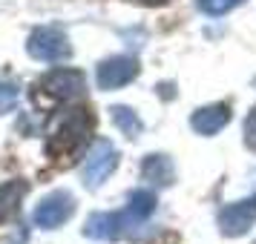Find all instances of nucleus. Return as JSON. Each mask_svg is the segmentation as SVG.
Returning <instances> with one entry per match:
<instances>
[{
    "mask_svg": "<svg viewBox=\"0 0 256 244\" xmlns=\"http://www.w3.org/2000/svg\"><path fill=\"white\" fill-rule=\"evenodd\" d=\"M24 196H26L24 181H6V184H0V224L9 221L20 210V198Z\"/></svg>",
    "mask_w": 256,
    "mask_h": 244,
    "instance_id": "obj_11",
    "label": "nucleus"
},
{
    "mask_svg": "<svg viewBox=\"0 0 256 244\" xmlns=\"http://www.w3.org/2000/svg\"><path fill=\"white\" fill-rule=\"evenodd\" d=\"M110 115H112V124H116L127 138H138V135H141L144 124H141L138 112H132L130 106H112V109H110Z\"/></svg>",
    "mask_w": 256,
    "mask_h": 244,
    "instance_id": "obj_12",
    "label": "nucleus"
},
{
    "mask_svg": "<svg viewBox=\"0 0 256 244\" xmlns=\"http://www.w3.org/2000/svg\"><path fill=\"white\" fill-rule=\"evenodd\" d=\"M72 213H75V198L70 193H64V190H55V193H49L35 210V224L38 227H44V230H55L60 227L64 221L70 219Z\"/></svg>",
    "mask_w": 256,
    "mask_h": 244,
    "instance_id": "obj_5",
    "label": "nucleus"
},
{
    "mask_svg": "<svg viewBox=\"0 0 256 244\" xmlns=\"http://www.w3.org/2000/svg\"><path fill=\"white\" fill-rule=\"evenodd\" d=\"M239 3H244V0H198V9L210 17H219V14H228L230 9H236Z\"/></svg>",
    "mask_w": 256,
    "mask_h": 244,
    "instance_id": "obj_14",
    "label": "nucleus"
},
{
    "mask_svg": "<svg viewBox=\"0 0 256 244\" xmlns=\"http://www.w3.org/2000/svg\"><path fill=\"white\" fill-rule=\"evenodd\" d=\"M40 86H44L52 98H75V95L84 92L86 78H84L78 69H55L40 81Z\"/></svg>",
    "mask_w": 256,
    "mask_h": 244,
    "instance_id": "obj_8",
    "label": "nucleus"
},
{
    "mask_svg": "<svg viewBox=\"0 0 256 244\" xmlns=\"http://www.w3.org/2000/svg\"><path fill=\"white\" fill-rule=\"evenodd\" d=\"M118 167V150L110 144V141H95V147L90 150L86 161H84V184L90 190H98L106 178L112 175V170Z\"/></svg>",
    "mask_w": 256,
    "mask_h": 244,
    "instance_id": "obj_3",
    "label": "nucleus"
},
{
    "mask_svg": "<svg viewBox=\"0 0 256 244\" xmlns=\"http://www.w3.org/2000/svg\"><path fill=\"white\" fill-rule=\"evenodd\" d=\"M20 98V89L9 81H0V112H12L14 104Z\"/></svg>",
    "mask_w": 256,
    "mask_h": 244,
    "instance_id": "obj_15",
    "label": "nucleus"
},
{
    "mask_svg": "<svg viewBox=\"0 0 256 244\" xmlns=\"http://www.w3.org/2000/svg\"><path fill=\"white\" fill-rule=\"evenodd\" d=\"M244 147L256 152V106L250 109V115L244 118Z\"/></svg>",
    "mask_w": 256,
    "mask_h": 244,
    "instance_id": "obj_16",
    "label": "nucleus"
},
{
    "mask_svg": "<svg viewBox=\"0 0 256 244\" xmlns=\"http://www.w3.org/2000/svg\"><path fill=\"white\" fill-rule=\"evenodd\" d=\"M136 75H138V60L127 58V55H118V58H110L98 66L95 81H98L101 89H118V86L130 83Z\"/></svg>",
    "mask_w": 256,
    "mask_h": 244,
    "instance_id": "obj_7",
    "label": "nucleus"
},
{
    "mask_svg": "<svg viewBox=\"0 0 256 244\" xmlns=\"http://www.w3.org/2000/svg\"><path fill=\"white\" fill-rule=\"evenodd\" d=\"M29 55L35 60H46V63H55V60H64L70 58V40L66 35L55 29V26H44V29H35L29 35Z\"/></svg>",
    "mask_w": 256,
    "mask_h": 244,
    "instance_id": "obj_4",
    "label": "nucleus"
},
{
    "mask_svg": "<svg viewBox=\"0 0 256 244\" xmlns=\"http://www.w3.org/2000/svg\"><path fill=\"white\" fill-rule=\"evenodd\" d=\"M138 224L141 221L130 210H121V213H95L92 219L86 221L84 236H90L95 242H116V239H121L127 230L138 227Z\"/></svg>",
    "mask_w": 256,
    "mask_h": 244,
    "instance_id": "obj_2",
    "label": "nucleus"
},
{
    "mask_svg": "<svg viewBox=\"0 0 256 244\" xmlns=\"http://www.w3.org/2000/svg\"><path fill=\"white\" fill-rule=\"evenodd\" d=\"M141 3H164V0H141Z\"/></svg>",
    "mask_w": 256,
    "mask_h": 244,
    "instance_id": "obj_17",
    "label": "nucleus"
},
{
    "mask_svg": "<svg viewBox=\"0 0 256 244\" xmlns=\"http://www.w3.org/2000/svg\"><path fill=\"white\" fill-rule=\"evenodd\" d=\"M228 121H230V106L228 104L202 106L190 118V124H193V129H196L198 135H216V132H222V129L228 127Z\"/></svg>",
    "mask_w": 256,
    "mask_h": 244,
    "instance_id": "obj_9",
    "label": "nucleus"
},
{
    "mask_svg": "<svg viewBox=\"0 0 256 244\" xmlns=\"http://www.w3.org/2000/svg\"><path fill=\"white\" fill-rule=\"evenodd\" d=\"M256 221V196L244 198V201H236V204H228V207L219 213V230L222 236H244V233L254 227Z\"/></svg>",
    "mask_w": 256,
    "mask_h": 244,
    "instance_id": "obj_6",
    "label": "nucleus"
},
{
    "mask_svg": "<svg viewBox=\"0 0 256 244\" xmlns=\"http://www.w3.org/2000/svg\"><path fill=\"white\" fill-rule=\"evenodd\" d=\"M92 129V118L86 109H66L64 115H58L49 127V141L46 150L49 155H70L90 138Z\"/></svg>",
    "mask_w": 256,
    "mask_h": 244,
    "instance_id": "obj_1",
    "label": "nucleus"
},
{
    "mask_svg": "<svg viewBox=\"0 0 256 244\" xmlns=\"http://www.w3.org/2000/svg\"><path fill=\"white\" fill-rule=\"evenodd\" d=\"M141 175H144V181H150V184L170 187L176 181V167L167 155H147L144 164H141Z\"/></svg>",
    "mask_w": 256,
    "mask_h": 244,
    "instance_id": "obj_10",
    "label": "nucleus"
},
{
    "mask_svg": "<svg viewBox=\"0 0 256 244\" xmlns=\"http://www.w3.org/2000/svg\"><path fill=\"white\" fill-rule=\"evenodd\" d=\"M127 210L136 216L138 221H147L152 216V210H156V196H152L150 190H136L132 196H130V204Z\"/></svg>",
    "mask_w": 256,
    "mask_h": 244,
    "instance_id": "obj_13",
    "label": "nucleus"
}]
</instances>
